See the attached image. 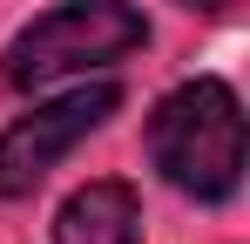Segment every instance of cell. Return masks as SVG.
<instances>
[{
  "mask_svg": "<svg viewBox=\"0 0 250 244\" xmlns=\"http://www.w3.org/2000/svg\"><path fill=\"white\" fill-rule=\"evenodd\" d=\"M149 163L163 170L169 190L196 203H230L244 190V102L216 75L176 81L149 109Z\"/></svg>",
  "mask_w": 250,
  "mask_h": 244,
  "instance_id": "obj_1",
  "label": "cell"
},
{
  "mask_svg": "<svg viewBox=\"0 0 250 244\" xmlns=\"http://www.w3.org/2000/svg\"><path fill=\"white\" fill-rule=\"evenodd\" d=\"M135 48H149V21L128 0H54L21 34L0 48V81L7 88H47L61 75L115 68Z\"/></svg>",
  "mask_w": 250,
  "mask_h": 244,
  "instance_id": "obj_2",
  "label": "cell"
},
{
  "mask_svg": "<svg viewBox=\"0 0 250 244\" xmlns=\"http://www.w3.org/2000/svg\"><path fill=\"white\" fill-rule=\"evenodd\" d=\"M115 109H122V88L115 81H82V88L41 102V109L14 116L0 129V197H34L54 176V163L68 156L82 136H95Z\"/></svg>",
  "mask_w": 250,
  "mask_h": 244,
  "instance_id": "obj_3",
  "label": "cell"
},
{
  "mask_svg": "<svg viewBox=\"0 0 250 244\" xmlns=\"http://www.w3.org/2000/svg\"><path fill=\"white\" fill-rule=\"evenodd\" d=\"M54 244H142V197L122 176H95L54 210Z\"/></svg>",
  "mask_w": 250,
  "mask_h": 244,
  "instance_id": "obj_4",
  "label": "cell"
},
{
  "mask_svg": "<svg viewBox=\"0 0 250 244\" xmlns=\"http://www.w3.org/2000/svg\"><path fill=\"white\" fill-rule=\"evenodd\" d=\"M183 7H203V14H223V7H237V0H183Z\"/></svg>",
  "mask_w": 250,
  "mask_h": 244,
  "instance_id": "obj_5",
  "label": "cell"
}]
</instances>
